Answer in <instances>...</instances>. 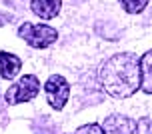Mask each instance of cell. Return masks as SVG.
Returning <instances> with one entry per match:
<instances>
[{"mask_svg": "<svg viewBox=\"0 0 152 134\" xmlns=\"http://www.w3.org/2000/svg\"><path fill=\"white\" fill-rule=\"evenodd\" d=\"M74 134H106V132H104V128L100 126V124L90 122V124H82Z\"/></svg>", "mask_w": 152, "mask_h": 134, "instance_id": "cell-10", "label": "cell"}, {"mask_svg": "<svg viewBox=\"0 0 152 134\" xmlns=\"http://www.w3.org/2000/svg\"><path fill=\"white\" fill-rule=\"evenodd\" d=\"M100 86L112 98H128L140 88V60L130 52L114 54L98 70Z\"/></svg>", "mask_w": 152, "mask_h": 134, "instance_id": "cell-1", "label": "cell"}, {"mask_svg": "<svg viewBox=\"0 0 152 134\" xmlns=\"http://www.w3.org/2000/svg\"><path fill=\"white\" fill-rule=\"evenodd\" d=\"M44 92H46V100L52 106L54 110H62L70 96V86L64 80V76L60 74H52L44 84Z\"/></svg>", "mask_w": 152, "mask_h": 134, "instance_id": "cell-4", "label": "cell"}, {"mask_svg": "<svg viewBox=\"0 0 152 134\" xmlns=\"http://www.w3.org/2000/svg\"><path fill=\"white\" fill-rule=\"evenodd\" d=\"M38 90H40V82L34 74L22 76L18 82H14L4 94V100L8 104H22V102H30L32 98H36Z\"/></svg>", "mask_w": 152, "mask_h": 134, "instance_id": "cell-3", "label": "cell"}, {"mask_svg": "<svg viewBox=\"0 0 152 134\" xmlns=\"http://www.w3.org/2000/svg\"><path fill=\"white\" fill-rule=\"evenodd\" d=\"M104 132L106 134H140L138 132V124L128 116L122 114H112L104 120Z\"/></svg>", "mask_w": 152, "mask_h": 134, "instance_id": "cell-5", "label": "cell"}, {"mask_svg": "<svg viewBox=\"0 0 152 134\" xmlns=\"http://www.w3.org/2000/svg\"><path fill=\"white\" fill-rule=\"evenodd\" d=\"M140 90L152 94V50L140 58Z\"/></svg>", "mask_w": 152, "mask_h": 134, "instance_id": "cell-8", "label": "cell"}, {"mask_svg": "<svg viewBox=\"0 0 152 134\" xmlns=\"http://www.w3.org/2000/svg\"><path fill=\"white\" fill-rule=\"evenodd\" d=\"M18 36L32 48H48L54 40L58 38V32L48 26V24H32V22H24L18 28Z\"/></svg>", "mask_w": 152, "mask_h": 134, "instance_id": "cell-2", "label": "cell"}, {"mask_svg": "<svg viewBox=\"0 0 152 134\" xmlns=\"http://www.w3.org/2000/svg\"><path fill=\"white\" fill-rule=\"evenodd\" d=\"M62 6V0H30V8L38 18L50 20L54 16H58Z\"/></svg>", "mask_w": 152, "mask_h": 134, "instance_id": "cell-6", "label": "cell"}, {"mask_svg": "<svg viewBox=\"0 0 152 134\" xmlns=\"http://www.w3.org/2000/svg\"><path fill=\"white\" fill-rule=\"evenodd\" d=\"M120 2V6L128 12V14H140L146 6H148V2L150 0H118Z\"/></svg>", "mask_w": 152, "mask_h": 134, "instance_id": "cell-9", "label": "cell"}, {"mask_svg": "<svg viewBox=\"0 0 152 134\" xmlns=\"http://www.w3.org/2000/svg\"><path fill=\"white\" fill-rule=\"evenodd\" d=\"M22 68V60L10 52H0V76L6 80H14Z\"/></svg>", "mask_w": 152, "mask_h": 134, "instance_id": "cell-7", "label": "cell"}]
</instances>
